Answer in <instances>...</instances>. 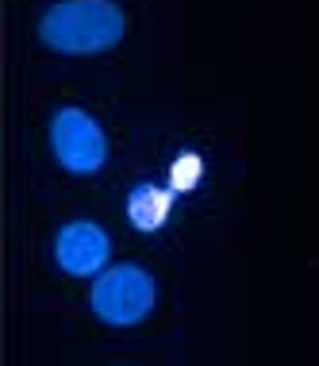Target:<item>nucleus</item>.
Segmentation results:
<instances>
[{
    "instance_id": "2",
    "label": "nucleus",
    "mask_w": 319,
    "mask_h": 366,
    "mask_svg": "<svg viewBox=\"0 0 319 366\" xmlns=\"http://www.w3.org/2000/svg\"><path fill=\"white\" fill-rule=\"evenodd\" d=\"M88 305H93L96 320H104L108 328H135L158 305V285L151 278V270L135 262H116L104 266L93 278L88 290Z\"/></svg>"
},
{
    "instance_id": "3",
    "label": "nucleus",
    "mask_w": 319,
    "mask_h": 366,
    "mask_svg": "<svg viewBox=\"0 0 319 366\" xmlns=\"http://www.w3.org/2000/svg\"><path fill=\"white\" fill-rule=\"evenodd\" d=\"M51 151L69 174H96L108 162V135L85 108H58L51 120Z\"/></svg>"
},
{
    "instance_id": "1",
    "label": "nucleus",
    "mask_w": 319,
    "mask_h": 366,
    "mask_svg": "<svg viewBox=\"0 0 319 366\" xmlns=\"http://www.w3.org/2000/svg\"><path fill=\"white\" fill-rule=\"evenodd\" d=\"M127 35L116 0H58L39 19V39L58 54H104Z\"/></svg>"
},
{
    "instance_id": "4",
    "label": "nucleus",
    "mask_w": 319,
    "mask_h": 366,
    "mask_svg": "<svg viewBox=\"0 0 319 366\" xmlns=\"http://www.w3.org/2000/svg\"><path fill=\"white\" fill-rule=\"evenodd\" d=\"M108 254H112L108 232L93 220L66 224L62 232H58V239H54V259L69 278H96V274L108 266Z\"/></svg>"
}]
</instances>
